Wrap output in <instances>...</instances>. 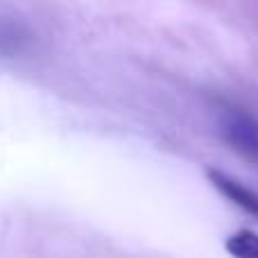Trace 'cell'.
<instances>
[{
  "instance_id": "2",
  "label": "cell",
  "mask_w": 258,
  "mask_h": 258,
  "mask_svg": "<svg viewBox=\"0 0 258 258\" xmlns=\"http://www.w3.org/2000/svg\"><path fill=\"white\" fill-rule=\"evenodd\" d=\"M209 179L227 200H231L236 206H240L242 211H247L249 215L258 218V192H254L251 188H247L245 183L231 179L229 174L218 172V170H209Z\"/></svg>"
},
{
  "instance_id": "3",
  "label": "cell",
  "mask_w": 258,
  "mask_h": 258,
  "mask_svg": "<svg viewBox=\"0 0 258 258\" xmlns=\"http://www.w3.org/2000/svg\"><path fill=\"white\" fill-rule=\"evenodd\" d=\"M224 249L233 258H258V233L251 229H240L227 238Z\"/></svg>"
},
{
  "instance_id": "1",
  "label": "cell",
  "mask_w": 258,
  "mask_h": 258,
  "mask_svg": "<svg viewBox=\"0 0 258 258\" xmlns=\"http://www.w3.org/2000/svg\"><path fill=\"white\" fill-rule=\"evenodd\" d=\"M222 136L242 156L258 161V122L240 111H229L222 120Z\"/></svg>"
}]
</instances>
